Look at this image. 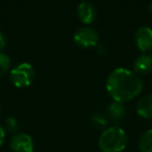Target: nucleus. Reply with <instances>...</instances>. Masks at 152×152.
I'll return each mask as SVG.
<instances>
[{"label": "nucleus", "instance_id": "obj_1", "mask_svg": "<svg viewBox=\"0 0 152 152\" xmlns=\"http://www.w3.org/2000/svg\"><path fill=\"white\" fill-rule=\"evenodd\" d=\"M143 81L133 70L119 67L114 69L106 78V90L116 101L125 102L141 93Z\"/></svg>", "mask_w": 152, "mask_h": 152}, {"label": "nucleus", "instance_id": "obj_2", "mask_svg": "<svg viewBox=\"0 0 152 152\" xmlns=\"http://www.w3.org/2000/svg\"><path fill=\"white\" fill-rule=\"evenodd\" d=\"M98 144L103 152H121L127 145V134L119 126L107 127L100 134Z\"/></svg>", "mask_w": 152, "mask_h": 152}, {"label": "nucleus", "instance_id": "obj_3", "mask_svg": "<svg viewBox=\"0 0 152 152\" xmlns=\"http://www.w3.org/2000/svg\"><path fill=\"white\" fill-rule=\"evenodd\" d=\"M36 72L29 63H21L17 65L10 72V79L15 87L24 88L34 81Z\"/></svg>", "mask_w": 152, "mask_h": 152}, {"label": "nucleus", "instance_id": "obj_4", "mask_svg": "<svg viewBox=\"0 0 152 152\" xmlns=\"http://www.w3.org/2000/svg\"><path fill=\"white\" fill-rule=\"evenodd\" d=\"M74 42L81 47H94L99 42V34L91 26H83L74 32Z\"/></svg>", "mask_w": 152, "mask_h": 152}, {"label": "nucleus", "instance_id": "obj_5", "mask_svg": "<svg viewBox=\"0 0 152 152\" xmlns=\"http://www.w3.org/2000/svg\"><path fill=\"white\" fill-rule=\"evenodd\" d=\"M10 146L14 152H32L34 148L32 137L25 132L16 133L12 137Z\"/></svg>", "mask_w": 152, "mask_h": 152}, {"label": "nucleus", "instance_id": "obj_6", "mask_svg": "<svg viewBox=\"0 0 152 152\" xmlns=\"http://www.w3.org/2000/svg\"><path fill=\"white\" fill-rule=\"evenodd\" d=\"M134 41L140 50L149 51L152 49V28L147 25L140 26L134 34Z\"/></svg>", "mask_w": 152, "mask_h": 152}, {"label": "nucleus", "instance_id": "obj_7", "mask_svg": "<svg viewBox=\"0 0 152 152\" xmlns=\"http://www.w3.org/2000/svg\"><path fill=\"white\" fill-rule=\"evenodd\" d=\"M77 15L81 22L86 24H90L96 19L97 16V10L96 7L90 1H81L77 5Z\"/></svg>", "mask_w": 152, "mask_h": 152}, {"label": "nucleus", "instance_id": "obj_8", "mask_svg": "<svg viewBox=\"0 0 152 152\" xmlns=\"http://www.w3.org/2000/svg\"><path fill=\"white\" fill-rule=\"evenodd\" d=\"M137 113L146 119H152V94H146L137 102Z\"/></svg>", "mask_w": 152, "mask_h": 152}, {"label": "nucleus", "instance_id": "obj_9", "mask_svg": "<svg viewBox=\"0 0 152 152\" xmlns=\"http://www.w3.org/2000/svg\"><path fill=\"white\" fill-rule=\"evenodd\" d=\"M152 70V55L143 53L133 61V71L135 73L145 74Z\"/></svg>", "mask_w": 152, "mask_h": 152}, {"label": "nucleus", "instance_id": "obj_10", "mask_svg": "<svg viewBox=\"0 0 152 152\" xmlns=\"http://www.w3.org/2000/svg\"><path fill=\"white\" fill-rule=\"evenodd\" d=\"M125 114H126V108H125V105L123 104V102L114 100V101H112L108 104L107 115L113 121L119 122V121H121L124 118Z\"/></svg>", "mask_w": 152, "mask_h": 152}, {"label": "nucleus", "instance_id": "obj_11", "mask_svg": "<svg viewBox=\"0 0 152 152\" xmlns=\"http://www.w3.org/2000/svg\"><path fill=\"white\" fill-rule=\"evenodd\" d=\"M139 149L141 152H152V128L141 134L139 139Z\"/></svg>", "mask_w": 152, "mask_h": 152}, {"label": "nucleus", "instance_id": "obj_12", "mask_svg": "<svg viewBox=\"0 0 152 152\" xmlns=\"http://www.w3.org/2000/svg\"><path fill=\"white\" fill-rule=\"evenodd\" d=\"M91 122L94 126L102 128V127H105L107 125L108 119L102 113H95V114H93L91 116Z\"/></svg>", "mask_w": 152, "mask_h": 152}, {"label": "nucleus", "instance_id": "obj_13", "mask_svg": "<svg viewBox=\"0 0 152 152\" xmlns=\"http://www.w3.org/2000/svg\"><path fill=\"white\" fill-rule=\"evenodd\" d=\"M11 67V58L4 52L0 51V76L4 75Z\"/></svg>", "mask_w": 152, "mask_h": 152}, {"label": "nucleus", "instance_id": "obj_14", "mask_svg": "<svg viewBox=\"0 0 152 152\" xmlns=\"http://www.w3.org/2000/svg\"><path fill=\"white\" fill-rule=\"evenodd\" d=\"M4 126L5 128L9 131H16L19 127V123H18L17 119L14 118V117H9V118L5 119L4 121Z\"/></svg>", "mask_w": 152, "mask_h": 152}, {"label": "nucleus", "instance_id": "obj_15", "mask_svg": "<svg viewBox=\"0 0 152 152\" xmlns=\"http://www.w3.org/2000/svg\"><path fill=\"white\" fill-rule=\"evenodd\" d=\"M7 44V38L3 31H0V50H2Z\"/></svg>", "mask_w": 152, "mask_h": 152}, {"label": "nucleus", "instance_id": "obj_16", "mask_svg": "<svg viewBox=\"0 0 152 152\" xmlns=\"http://www.w3.org/2000/svg\"><path fill=\"white\" fill-rule=\"evenodd\" d=\"M5 139V130L1 125H0V146L3 144V141Z\"/></svg>", "mask_w": 152, "mask_h": 152}, {"label": "nucleus", "instance_id": "obj_17", "mask_svg": "<svg viewBox=\"0 0 152 152\" xmlns=\"http://www.w3.org/2000/svg\"><path fill=\"white\" fill-rule=\"evenodd\" d=\"M97 49H98V53H100V54H102V55H105L106 53H107V49H106V47L103 46V45H99Z\"/></svg>", "mask_w": 152, "mask_h": 152}, {"label": "nucleus", "instance_id": "obj_18", "mask_svg": "<svg viewBox=\"0 0 152 152\" xmlns=\"http://www.w3.org/2000/svg\"><path fill=\"white\" fill-rule=\"evenodd\" d=\"M148 12L152 15V2L149 3V5H148Z\"/></svg>", "mask_w": 152, "mask_h": 152}, {"label": "nucleus", "instance_id": "obj_19", "mask_svg": "<svg viewBox=\"0 0 152 152\" xmlns=\"http://www.w3.org/2000/svg\"><path fill=\"white\" fill-rule=\"evenodd\" d=\"M0 110H1V105H0Z\"/></svg>", "mask_w": 152, "mask_h": 152}]
</instances>
